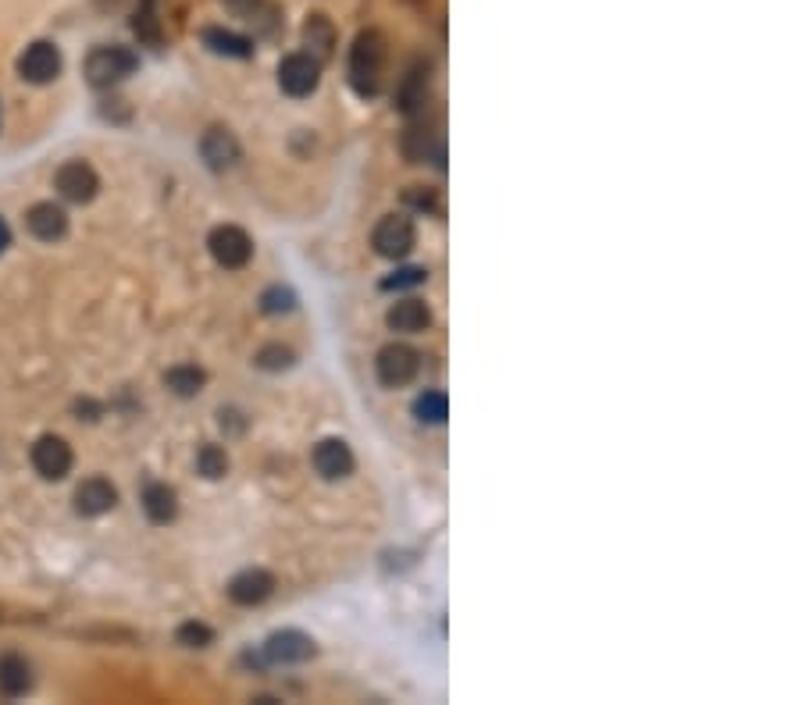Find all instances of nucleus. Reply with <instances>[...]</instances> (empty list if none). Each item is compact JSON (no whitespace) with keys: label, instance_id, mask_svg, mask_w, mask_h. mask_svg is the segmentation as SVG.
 Listing matches in <instances>:
<instances>
[{"label":"nucleus","instance_id":"7ed1b4c3","mask_svg":"<svg viewBox=\"0 0 802 705\" xmlns=\"http://www.w3.org/2000/svg\"><path fill=\"white\" fill-rule=\"evenodd\" d=\"M418 243V232H414V221L403 218V214H389L375 225L371 232V246H375L378 257H389V260H400L407 257Z\"/></svg>","mask_w":802,"mask_h":705},{"label":"nucleus","instance_id":"aec40b11","mask_svg":"<svg viewBox=\"0 0 802 705\" xmlns=\"http://www.w3.org/2000/svg\"><path fill=\"white\" fill-rule=\"evenodd\" d=\"M204 43L214 50V54H225V57H250L254 54V43L239 33H229V29H204Z\"/></svg>","mask_w":802,"mask_h":705},{"label":"nucleus","instance_id":"ddd939ff","mask_svg":"<svg viewBox=\"0 0 802 705\" xmlns=\"http://www.w3.org/2000/svg\"><path fill=\"white\" fill-rule=\"evenodd\" d=\"M115 503H118L115 485L104 478H90L75 488V510L82 517H104L107 510H115Z\"/></svg>","mask_w":802,"mask_h":705},{"label":"nucleus","instance_id":"393cba45","mask_svg":"<svg viewBox=\"0 0 802 705\" xmlns=\"http://www.w3.org/2000/svg\"><path fill=\"white\" fill-rule=\"evenodd\" d=\"M293 349L286 346H264L261 353H257V367L261 371H289L293 367Z\"/></svg>","mask_w":802,"mask_h":705},{"label":"nucleus","instance_id":"1a4fd4ad","mask_svg":"<svg viewBox=\"0 0 802 705\" xmlns=\"http://www.w3.org/2000/svg\"><path fill=\"white\" fill-rule=\"evenodd\" d=\"M33 467L40 478L47 481H61L72 470V449H68L65 438L58 435H43L33 446Z\"/></svg>","mask_w":802,"mask_h":705},{"label":"nucleus","instance_id":"a878e982","mask_svg":"<svg viewBox=\"0 0 802 705\" xmlns=\"http://www.w3.org/2000/svg\"><path fill=\"white\" fill-rule=\"evenodd\" d=\"M293 307H296V292L293 289H282V285H275V289H268L261 296V310H264V314H289Z\"/></svg>","mask_w":802,"mask_h":705},{"label":"nucleus","instance_id":"f8f14e48","mask_svg":"<svg viewBox=\"0 0 802 705\" xmlns=\"http://www.w3.org/2000/svg\"><path fill=\"white\" fill-rule=\"evenodd\" d=\"M275 592V577L268 570H243L229 581V599L236 606H261Z\"/></svg>","mask_w":802,"mask_h":705},{"label":"nucleus","instance_id":"c756f323","mask_svg":"<svg viewBox=\"0 0 802 705\" xmlns=\"http://www.w3.org/2000/svg\"><path fill=\"white\" fill-rule=\"evenodd\" d=\"M8 246H11V228L4 225V218H0V253L8 250Z\"/></svg>","mask_w":802,"mask_h":705},{"label":"nucleus","instance_id":"0eeeda50","mask_svg":"<svg viewBox=\"0 0 802 705\" xmlns=\"http://www.w3.org/2000/svg\"><path fill=\"white\" fill-rule=\"evenodd\" d=\"M18 75L33 86H43V82H54L61 75V54L54 43L40 40L33 47H25V54L18 57Z\"/></svg>","mask_w":802,"mask_h":705},{"label":"nucleus","instance_id":"f3484780","mask_svg":"<svg viewBox=\"0 0 802 705\" xmlns=\"http://www.w3.org/2000/svg\"><path fill=\"white\" fill-rule=\"evenodd\" d=\"M143 510L154 524H172L175 513H179V495H175V488L154 481V485L143 488Z\"/></svg>","mask_w":802,"mask_h":705},{"label":"nucleus","instance_id":"cd10ccee","mask_svg":"<svg viewBox=\"0 0 802 705\" xmlns=\"http://www.w3.org/2000/svg\"><path fill=\"white\" fill-rule=\"evenodd\" d=\"M403 200H407L414 211H425V214L439 211V196H435L432 186H410L407 193H403Z\"/></svg>","mask_w":802,"mask_h":705},{"label":"nucleus","instance_id":"a211bd4d","mask_svg":"<svg viewBox=\"0 0 802 705\" xmlns=\"http://www.w3.org/2000/svg\"><path fill=\"white\" fill-rule=\"evenodd\" d=\"M33 684V673H29V663L22 656H4L0 659V691L8 698H18L29 691Z\"/></svg>","mask_w":802,"mask_h":705},{"label":"nucleus","instance_id":"b1692460","mask_svg":"<svg viewBox=\"0 0 802 705\" xmlns=\"http://www.w3.org/2000/svg\"><path fill=\"white\" fill-rule=\"evenodd\" d=\"M197 470L204 474V478H225V470H229V456H225V449L218 446H204L197 453Z\"/></svg>","mask_w":802,"mask_h":705},{"label":"nucleus","instance_id":"20e7f679","mask_svg":"<svg viewBox=\"0 0 802 705\" xmlns=\"http://www.w3.org/2000/svg\"><path fill=\"white\" fill-rule=\"evenodd\" d=\"M207 246H211V257L218 260L225 271H236L243 268L246 260L254 257V243H250V235L236 225H218L211 235H207Z\"/></svg>","mask_w":802,"mask_h":705},{"label":"nucleus","instance_id":"6e6552de","mask_svg":"<svg viewBox=\"0 0 802 705\" xmlns=\"http://www.w3.org/2000/svg\"><path fill=\"white\" fill-rule=\"evenodd\" d=\"M54 186H58V193L65 196V200L90 203L100 189V179L86 161H68V164H61L58 175H54Z\"/></svg>","mask_w":802,"mask_h":705},{"label":"nucleus","instance_id":"5701e85b","mask_svg":"<svg viewBox=\"0 0 802 705\" xmlns=\"http://www.w3.org/2000/svg\"><path fill=\"white\" fill-rule=\"evenodd\" d=\"M414 414H418L421 424H442L446 417H450V399H446V392H425V396H418V403H414Z\"/></svg>","mask_w":802,"mask_h":705},{"label":"nucleus","instance_id":"2eb2a0df","mask_svg":"<svg viewBox=\"0 0 802 705\" xmlns=\"http://www.w3.org/2000/svg\"><path fill=\"white\" fill-rule=\"evenodd\" d=\"M200 154H204V161L211 164L214 171H225L239 161L243 150H239V139L232 136L229 129H207L204 139H200Z\"/></svg>","mask_w":802,"mask_h":705},{"label":"nucleus","instance_id":"dca6fc26","mask_svg":"<svg viewBox=\"0 0 802 705\" xmlns=\"http://www.w3.org/2000/svg\"><path fill=\"white\" fill-rule=\"evenodd\" d=\"M385 325L393 328V332L418 335V332H425V328L432 325V310H428L421 300H400V303H393V307H389V314H385Z\"/></svg>","mask_w":802,"mask_h":705},{"label":"nucleus","instance_id":"6ab92c4d","mask_svg":"<svg viewBox=\"0 0 802 705\" xmlns=\"http://www.w3.org/2000/svg\"><path fill=\"white\" fill-rule=\"evenodd\" d=\"M303 43L311 47V57H318V61H325V57L332 54L336 33H332V25H328L325 15H311V22L303 25Z\"/></svg>","mask_w":802,"mask_h":705},{"label":"nucleus","instance_id":"9b49d317","mask_svg":"<svg viewBox=\"0 0 802 705\" xmlns=\"http://www.w3.org/2000/svg\"><path fill=\"white\" fill-rule=\"evenodd\" d=\"M314 470H318L325 481H343L353 474V453L343 438H325L314 446Z\"/></svg>","mask_w":802,"mask_h":705},{"label":"nucleus","instance_id":"c85d7f7f","mask_svg":"<svg viewBox=\"0 0 802 705\" xmlns=\"http://www.w3.org/2000/svg\"><path fill=\"white\" fill-rule=\"evenodd\" d=\"M175 638H179V645H186V649H204V645H211L214 634L207 631L204 624H182Z\"/></svg>","mask_w":802,"mask_h":705},{"label":"nucleus","instance_id":"f257e3e1","mask_svg":"<svg viewBox=\"0 0 802 705\" xmlns=\"http://www.w3.org/2000/svg\"><path fill=\"white\" fill-rule=\"evenodd\" d=\"M385 72V40L378 33H361L350 50V82L361 97H375L382 90Z\"/></svg>","mask_w":802,"mask_h":705},{"label":"nucleus","instance_id":"bb28decb","mask_svg":"<svg viewBox=\"0 0 802 705\" xmlns=\"http://www.w3.org/2000/svg\"><path fill=\"white\" fill-rule=\"evenodd\" d=\"M428 278L425 268H400L393 271L389 278H382V289L385 292H400V289H414V285H421Z\"/></svg>","mask_w":802,"mask_h":705},{"label":"nucleus","instance_id":"412c9836","mask_svg":"<svg viewBox=\"0 0 802 705\" xmlns=\"http://www.w3.org/2000/svg\"><path fill=\"white\" fill-rule=\"evenodd\" d=\"M425 90H428V68H414V72L407 75V79L400 82V93H396V104H400V111H418L421 104H425Z\"/></svg>","mask_w":802,"mask_h":705},{"label":"nucleus","instance_id":"f03ea898","mask_svg":"<svg viewBox=\"0 0 802 705\" xmlns=\"http://www.w3.org/2000/svg\"><path fill=\"white\" fill-rule=\"evenodd\" d=\"M136 68H140V57L132 54L129 47H97L86 57V79L97 90H107V86L129 79Z\"/></svg>","mask_w":802,"mask_h":705},{"label":"nucleus","instance_id":"4468645a","mask_svg":"<svg viewBox=\"0 0 802 705\" xmlns=\"http://www.w3.org/2000/svg\"><path fill=\"white\" fill-rule=\"evenodd\" d=\"M25 225H29V232H33L40 243H54V239H61V235L68 232V214L58 203H36V207H29V214H25Z\"/></svg>","mask_w":802,"mask_h":705},{"label":"nucleus","instance_id":"423d86ee","mask_svg":"<svg viewBox=\"0 0 802 705\" xmlns=\"http://www.w3.org/2000/svg\"><path fill=\"white\" fill-rule=\"evenodd\" d=\"M375 367H378V381H382V385L400 389V385L414 381V374L421 371V357H418V349L393 342V346H385L382 353H378Z\"/></svg>","mask_w":802,"mask_h":705},{"label":"nucleus","instance_id":"4be33fe9","mask_svg":"<svg viewBox=\"0 0 802 705\" xmlns=\"http://www.w3.org/2000/svg\"><path fill=\"white\" fill-rule=\"evenodd\" d=\"M204 371L200 367H193V364H182V367H172V371L164 374V385L175 392V396H182V399H189V396H197L200 389H204Z\"/></svg>","mask_w":802,"mask_h":705},{"label":"nucleus","instance_id":"9d476101","mask_svg":"<svg viewBox=\"0 0 802 705\" xmlns=\"http://www.w3.org/2000/svg\"><path fill=\"white\" fill-rule=\"evenodd\" d=\"M314 652H318L314 649V638H307L303 631H275L264 641V659H268V663H282V666L307 663Z\"/></svg>","mask_w":802,"mask_h":705},{"label":"nucleus","instance_id":"39448f33","mask_svg":"<svg viewBox=\"0 0 802 705\" xmlns=\"http://www.w3.org/2000/svg\"><path fill=\"white\" fill-rule=\"evenodd\" d=\"M321 82V61L311 54H289L279 65V86L289 97H311Z\"/></svg>","mask_w":802,"mask_h":705}]
</instances>
